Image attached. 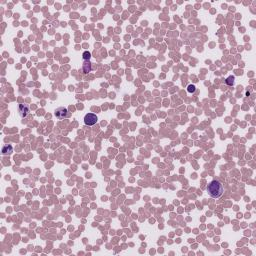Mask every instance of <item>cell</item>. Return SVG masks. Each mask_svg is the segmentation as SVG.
<instances>
[{
    "instance_id": "obj_1",
    "label": "cell",
    "mask_w": 256,
    "mask_h": 256,
    "mask_svg": "<svg viewBox=\"0 0 256 256\" xmlns=\"http://www.w3.org/2000/svg\"><path fill=\"white\" fill-rule=\"evenodd\" d=\"M207 192L209 196L212 197V198H220L224 192L223 184L218 180H212L207 185Z\"/></svg>"
},
{
    "instance_id": "obj_2",
    "label": "cell",
    "mask_w": 256,
    "mask_h": 256,
    "mask_svg": "<svg viewBox=\"0 0 256 256\" xmlns=\"http://www.w3.org/2000/svg\"><path fill=\"white\" fill-rule=\"evenodd\" d=\"M54 112H55V116L60 120L68 118V117L70 116V113L66 107H59L54 111Z\"/></svg>"
},
{
    "instance_id": "obj_3",
    "label": "cell",
    "mask_w": 256,
    "mask_h": 256,
    "mask_svg": "<svg viewBox=\"0 0 256 256\" xmlns=\"http://www.w3.org/2000/svg\"><path fill=\"white\" fill-rule=\"evenodd\" d=\"M83 120H84L85 125L92 126L94 125V124H96L97 120H98V117H97V115L94 114V113H87L84 116V119Z\"/></svg>"
},
{
    "instance_id": "obj_4",
    "label": "cell",
    "mask_w": 256,
    "mask_h": 256,
    "mask_svg": "<svg viewBox=\"0 0 256 256\" xmlns=\"http://www.w3.org/2000/svg\"><path fill=\"white\" fill-rule=\"evenodd\" d=\"M18 112H19L20 117L25 118L30 113V108H29V106L27 104H20L19 107H18Z\"/></svg>"
},
{
    "instance_id": "obj_5",
    "label": "cell",
    "mask_w": 256,
    "mask_h": 256,
    "mask_svg": "<svg viewBox=\"0 0 256 256\" xmlns=\"http://www.w3.org/2000/svg\"><path fill=\"white\" fill-rule=\"evenodd\" d=\"M92 70V66H91V62L90 61H84L82 64V71L84 74H87L89 72H91Z\"/></svg>"
},
{
    "instance_id": "obj_6",
    "label": "cell",
    "mask_w": 256,
    "mask_h": 256,
    "mask_svg": "<svg viewBox=\"0 0 256 256\" xmlns=\"http://www.w3.org/2000/svg\"><path fill=\"white\" fill-rule=\"evenodd\" d=\"M1 152L3 155H10V154L13 152V147L11 145H4L2 147Z\"/></svg>"
},
{
    "instance_id": "obj_7",
    "label": "cell",
    "mask_w": 256,
    "mask_h": 256,
    "mask_svg": "<svg viewBox=\"0 0 256 256\" xmlns=\"http://www.w3.org/2000/svg\"><path fill=\"white\" fill-rule=\"evenodd\" d=\"M90 58H91V53L89 51H84L82 54V59L84 61H90Z\"/></svg>"
},
{
    "instance_id": "obj_8",
    "label": "cell",
    "mask_w": 256,
    "mask_h": 256,
    "mask_svg": "<svg viewBox=\"0 0 256 256\" xmlns=\"http://www.w3.org/2000/svg\"><path fill=\"white\" fill-rule=\"evenodd\" d=\"M234 80H235V77L234 76H229V77H227V78H226V84L227 85H229V86H232L233 84H234Z\"/></svg>"
},
{
    "instance_id": "obj_9",
    "label": "cell",
    "mask_w": 256,
    "mask_h": 256,
    "mask_svg": "<svg viewBox=\"0 0 256 256\" xmlns=\"http://www.w3.org/2000/svg\"><path fill=\"white\" fill-rule=\"evenodd\" d=\"M187 91L189 92V93H195V91H196V87H195V85H192V84L188 85V87H187Z\"/></svg>"
}]
</instances>
